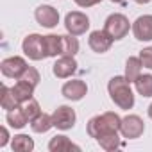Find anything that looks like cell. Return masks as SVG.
I'll return each mask as SVG.
<instances>
[{
    "label": "cell",
    "instance_id": "obj_31",
    "mask_svg": "<svg viewBox=\"0 0 152 152\" xmlns=\"http://www.w3.org/2000/svg\"><path fill=\"white\" fill-rule=\"evenodd\" d=\"M148 116H150V120H152V104L148 106Z\"/></svg>",
    "mask_w": 152,
    "mask_h": 152
},
{
    "label": "cell",
    "instance_id": "obj_9",
    "mask_svg": "<svg viewBox=\"0 0 152 152\" xmlns=\"http://www.w3.org/2000/svg\"><path fill=\"white\" fill-rule=\"evenodd\" d=\"M61 93L63 97H66L68 100L72 102H77V100H83L88 93V86L84 81L81 79H73V81H68L63 88H61Z\"/></svg>",
    "mask_w": 152,
    "mask_h": 152
},
{
    "label": "cell",
    "instance_id": "obj_3",
    "mask_svg": "<svg viewBox=\"0 0 152 152\" xmlns=\"http://www.w3.org/2000/svg\"><path fill=\"white\" fill-rule=\"evenodd\" d=\"M129 29H131V23L127 20V16L120 15V13H115V15H109L107 20L104 22V31L116 41V39H122L129 34Z\"/></svg>",
    "mask_w": 152,
    "mask_h": 152
},
{
    "label": "cell",
    "instance_id": "obj_12",
    "mask_svg": "<svg viewBox=\"0 0 152 152\" xmlns=\"http://www.w3.org/2000/svg\"><path fill=\"white\" fill-rule=\"evenodd\" d=\"M132 34L138 41H150L152 39V15H143L136 18L132 23Z\"/></svg>",
    "mask_w": 152,
    "mask_h": 152
},
{
    "label": "cell",
    "instance_id": "obj_1",
    "mask_svg": "<svg viewBox=\"0 0 152 152\" xmlns=\"http://www.w3.org/2000/svg\"><path fill=\"white\" fill-rule=\"evenodd\" d=\"M120 125H122V118L116 113L107 111V113H102V115H97V116L90 118L86 131L91 138L99 140V138L120 132Z\"/></svg>",
    "mask_w": 152,
    "mask_h": 152
},
{
    "label": "cell",
    "instance_id": "obj_2",
    "mask_svg": "<svg viewBox=\"0 0 152 152\" xmlns=\"http://www.w3.org/2000/svg\"><path fill=\"white\" fill-rule=\"evenodd\" d=\"M107 91L111 100L120 107V109H132L134 106V93L131 90V83L125 79V75H116L109 79L107 83Z\"/></svg>",
    "mask_w": 152,
    "mask_h": 152
},
{
    "label": "cell",
    "instance_id": "obj_14",
    "mask_svg": "<svg viewBox=\"0 0 152 152\" xmlns=\"http://www.w3.org/2000/svg\"><path fill=\"white\" fill-rule=\"evenodd\" d=\"M48 150L50 152H66V150H75L79 152L81 147L72 143L66 136H54L50 141H48Z\"/></svg>",
    "mask_w": 152,
    "mask_h": 152
},
{
    "label": "cell",
    "instance_id": "obj_27",
    "mask_svg": "<svg viewBox=\"0 0 152 152\" xmlns=\"http://www.w3.org/2000/svg\"><path fill=\"white\" fill-rule=\"evenodd\" d=\"M140 61H141V64L145 68L152 70V47H147V48H143L140 52Z\"/></svg>",
    "mask_w": 152,
    "mask_h": 152
},
{
    "label": "cell",
    "instance_id": "obj_32",
    "mask_svg": "<svg viewBox=\"0 0 152 152\" xmlns=\"http://www.w3.org/2000/svg\"><path fill=\"white\" fill-rule=\"evenodd\" d=\"M111 2H115V4H124L125 0H111Z\"/></svg>",
    "mask_w": 152,
    "mask_h": 152
},
{
    "label": "cell",
    "instance_id": "obj_25",
    "mask_svg": "<svg viewBox=\"0 0 152 152\" xmlns=\"http://www.w3.org/2000/svg\"><path fill=\"white\" fill-rule=\"evenodd\" d=\"M22 106V109H23V113H25V116L29 118V122L31 120H34L39 113H41V109H39V104H38V100L32 97V99H29V100H25L23 104H20Z\"/></svg>",
    "mask_w": 152,
    "mask_h": 152
},
{
    "label": "cell",
    "instance_id": "obj_20",
    "mask_svg": "<svg viewBox=\"0 0 152 152\" xmlns=\"http://www.w3.org/2000/svg\"><path fill=\"white\" fill-rule=\"evenodd\" d=\"M134 88L141 97H152V75L143 73L134 81Z\"/></svg>",
    "mask_w": 152,
    "mask_h": 152
},
{
    "label": "cell",
    "instance_id": "obj_18",
    "mask_svg": "<svg viewBox=\"0 0 152 152\" xmlns=\"http://www.w3.org/2000/svg\"><path fill=\"white\" fill-rule=\"evenodd\" d=\"M54 127V122H52V115H47V113H39L34 120H31V129L34 132H47Z\"/></svg>",
    "mask_w": 152,
    "mask_h": 152
},
{
    "label": "cell",
    "instance_id": "obj_8",
    "mask_svg": "<svg viewBox=\"0 0 152 152\" xmlns=\"http://www.w3.org/2000/svg\"><path fill=\"white\" fill-rule=\"evenodd\" d=\"M75 111L70 107V106H59L54 113H52V122H54V127L61 129V131H68L75 125Z\"/></svg>",
    "mask_w": 152,
    "mask_h": 152
},
{
    "label": "cell",
    "instance_id": "obj_5",
    "mask_svg": "<svg viewBox=\"0 0 152 152\" xmlns=\"http://www.w3.org/2000/svg\"><path fill=\"white\" fill-rule=\"evenodd\" d=\"M64 27H66L68 34H72V36L86 34V31L90 29V18L81 11H72L64 18Z\"/></svg>",
    "mask_w": 152,
    "mask_h": 152
},
{
    "label": "cell",
    "instance_id": "obj_16",
    "mask_svg": "<svg viewBox=\"0 0 152 152\" xmlns=\"http://www.w3.org/2000/svg\"><path fill=\"white\" fill-rule=\"evenodd\" d=\"M6 120H7V124H9L13 129H23V127L29 124V118L25 116V113H23L22 106H16L15 109L7 111V116H6Z\"/></svg>",
    "mask_w": 152,
    "mask_h": 152
},
{
    "label": "cell",
    "instance_id": "obj_4",
    "mask_svg": "<svg viewBox=\"0 0 152 152\" xmlns=\"http://www.w3.org/2000/svg\"><path fill=\"white\" fill-rule=\"evenodd\" d=\"M22 50L32 61L45 59L47 57V52H45V36H41V34H29L23 39V43H22Z\"/></svg>",
    "mask_w": 152,
    "mask_h": 152
},
{
    "label": "cell",
    "instance_id": "obj_30",
    "mask_svg": "<svg viewBox=\"0 0 152 152\" xmlns=\"http://www.w3.org/2000/svg\"><path fill=\"white\" fill-rule=\"evenodd\" d=\"M134 2H136V4H148L150 0H134Z\"/></svg>",
    "mask_w": 152,
    "mask_h": 152
},
{
    "label": "cell",
    "instance_id": "obj_28",
    "mask_svg": "<svg viewBox=\"0 0 152 152\" xmlns=\"http://www.w3.org/2000/svg\"><path fill=\"white\" fill-rule=\"evenodd\" d=\"M75 4H77L79 7H91V6H97V4H100L102 0H73Z\"/></svg>",
    "mask_w": 152,
    "mask_h": 152
},
{
    "label": "cell",
    "instance_id": "obj_11",
    "mask_svg": "<svg viewBox=\"0 0 152 152\" xmlns=\"http://www.w3.org/2000/svg\"><path fill=\"white\" fill-rule=\"evenodd\" d=\"M75 70H77V61L73 59V56H61L52 66L54 75L59 79L72 77V73H75Z\"/></svg>",
    "mask_w": 152,
    "mask_h": 152
},
{
    "label": "cell",
    "instance_id": "obj_24",
    "mask_svg": "<svg viewBox=\"0 0 152 152\" xmlns=\"http://www.w3.org/2000/svg\"><path fill=\"white\" fill-rule=\"evenodd\" d=\"M0 106H2V109H7V111H11L16 106H20L18 100L13 95V90L7 88V86H2V99H0Z\"/></svg>",
    "mask_w": 152,
    "mask_h": 152
},
{
    "label": "cell",
    "instance_id": "obj_21",
    "mask_svg": "<svg viewBox=\"0 0 152 152\" xmlns=\"http://www.w3.org/2000/svg\"><path fill=\"white\" fill-rule=\"evenodd\" d=\"M11 148L16 152H31L34 148V141L27 134H16L11 141Z\"/></svg>",
    "mask_w": 152,
    "mask_h": 152
},
{
    "label": "cell",
    "instance_id": "obj_29",
    "mask_svg": "<svg viewBox=\"0 0 152 152\" xmlns=\"http://www.w3.org/2000/svg\"><path fill=\"white\" fill-rule=\"evenodd\" d=\"M0 136H2V138H0V147H6V145H7V141H9V132H7V129H6V127L0 129Z\"/></svg>",
    "mask_w": 152,
    "mask_h": 152
},
{
    "label": "cell",
    "instance_id": "obj_7",
    "mask_svg": "<svg viewBox=\"0 0 152 152\" xmlns=\"http://www.w3.org/2000/svg\"><path fill=\"white\" fill-rule=\"evenodd\" d=\"M145 131V124L138 115H129L125 118H122V125H120V134L127 140H136L143 134Z\"/></svg>",
    "mask_w": 152,
    "mask_h": 152
},
{
    "label": "cell",
    "instance_id": "obj_22",
    "mask_svg": "<svg viewBox=\"0 0 152 152\" xmlns=\"http://www.w3.org/2000/svg\"><path fill=\"white\" fill-rule=\"evenodd\" d=\"M61 45H63V56H75L79 52V41L75 36H61Z\"/></svg>",
    "mask_w": 152,
    "mask_h": 152
},
{
    "label": "cell",
    "instance_id": "obj_17",
    "mask_svg": "<svg viewBox=\"0 0 152 152\" xmlns=\"http://www.w3.org/2000/svg\"><path fill=\"white\" fill-rule=\"evenodd\" d=\"M45 52H47V57H57V56H63L61 36H56V34H48V36H45Z\"/></svg>",
    "mask_w": 152,
    "mask_h": 152
},
{
    "label": "cell",
    "instance_id": "obj_26",
    "mask_svg": "<svg viewBox=\"0 0 152 152\" xmlns=\"http://www.w3.org/2000/svg\"><path fill=\"white\" fill-rule=\"evenodd\" d=\"M22 81H25V83H29L31 86H38L39 84V72L34 68V66H29L27 70H25V73L22 75V77H20Z\"/></svg>",
    "mask_w": 152,
    "mask_h": 152
},
{
    "label": "cell",
    "instance_id": "obj_15",
    "mask_svg": "<svg viewBox=\"0 0 152 152\" xmlns=\"http://www.w3.org/2000/svg\"><path fill=\"white\" fill-rule=\"evenodd\" d=\"M11 90H13V95H15V99L18 100V104H23L25 100L32 99V93H34V86H31L29 83H25V81H22V79H18V83H16Z\"/></svg>",
    "mask_w": 152,
    "mask_h": 152
},
{
    "label": "cell",
    "instance_id": "obj_6",
    "mask_svg": "<svg viewBox=\"0 0 152 152\" xmlns=\"http://www.w3.org/2000/svg\"><path fill=\"white\" fill-rule=\"evenodd\" d=\"M27 63L23 57L20 56H13V57H6L2 63H0V72H2L4 77H9V79H20L22 75L25 73L27 70Z\"/></svg>",
    "mask_w": 152,
    "mask_h": 152
},
{
    "label": "cell",
    "instance_id": "obj_10",
    "mask_svg": "<svg viewBox=\"0 0 152 152\" xmlns=\"http://www.w3.org/2000/svg\"><path fill=\"white\" fill-rule=\"evenodd\" d=\"M113 38L102 29V31H93L91 34H90V38H88V45H90V48L93 50V52H97V54H104V52H107L109 48H111V45H113Z\"/></svg>",
    "mask_w": 152,
    "mask_h": 152
},
{
    "label": "cell",
    "instance_id": "obj_13",
    "mask_svg": "<svg viewBox=\"0 0 152 152\" xmlns=\"http://www.w3.org/2000/svg\"><path fill=\"white\" fill-rule=\"evenodd\" d=\"M34 18L41 27H47V29H52L59 23V13L52 6H39L34 13Z\"/></svg>",
    "mask_w": 152,
    "mask_h": 152
},
{
    "label": "cell",
    "instance_id": "obj_23",
    "mask_svg": "<svg viewBox=\"0 0 152 152\" xmlns=\"http://www.w3.org/2000/svg\"><path fill=\"white\" fill-rule=\"evenodd\" d=\"M97 143H99L104 150H107V152L116 150V148H120V147H122V141H120L118 132L109 134V136H104V138H99V140H97Z\"/></svg>",
    "mask_w": 152,
    "mask_h": 152
},
{
    "label": "cell",
    "instance_id": "obj_19",
    "mask_svg": "<svg viewBox=\"0 0 152 152\" xmlns=\"http://www.w3.org/2000/svg\"><path fill=\"white\" fill-rule=\"evenodd\" d=\"M141 61L140 57H129L125 61V79L129 83H134L140 75H141Z\"/></svg>",
    "mask_w": 152,
    "mask_h": 152
}]
</instances>
